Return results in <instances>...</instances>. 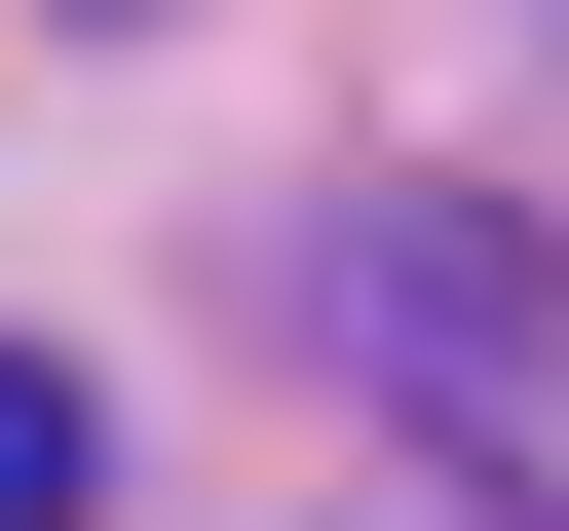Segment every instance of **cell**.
<instances>
[{
    "instance_id": "6da1fadb",
    "label": "cell",
    "mask_w": 569,
    "mask_h": 531,
    "mask_svg": "<svg viewBox=\"0 0 569 531\" xmlns=\"http://www.w3.org/2000/svg\"><path fill=\"white\" fill-rule=\"evenodd\" d=\"M77 493H114V418H77L39 342H0V531H77Z\"/></svg>"
}]
</instances>
